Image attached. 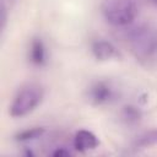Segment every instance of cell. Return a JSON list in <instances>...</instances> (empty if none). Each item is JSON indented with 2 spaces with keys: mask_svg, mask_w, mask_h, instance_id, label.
<instances>
[{
  "mask_svg": "<svg viewBox=\"0 0 157 157\" xmlns=\"http://www.w3.org/2000/svg\"><path fill=\"white\" fill-rule=\"evenodd\" d=\"M129 44L139 60H151L157 54V31L147 26L137 27L130 32Z\"/></svg>",
  "mask_w": 157,
  "mask_h": 157,
  "instance_id": "cell-1",
  "label": "cell"
},
{
  "mask_svg": "<svg viewBox=\"0 0 157 157\" xmlns=\"http://www.w3.org/2000/svg\"><path fill=\"white\" fill-rule=\"evenodd\" d=\"M92 54L99 61H108V60H118L121 58L120 52L117 49L114 44L107 40H94L91 45Z\"/></svg>",
  "mask_w": 157,
  "mask_h": 157,
  "instance_id": "cell-5",
  "label": "cell"
},
{
  "mask_svg": "<svg viewBox=\"0 0 157 157\" xmlns=\"http://www.w3.org/2000/svg\"><path fill=\"white\" fill-rule=\"evenodd\" d=\"M43 88L38 85H28L21 88L10 105V115L21 118L33 112L43 99Z\"/></svg>",
  "mask_w": 157,
  "mask_h": 157,
  "instance_id": "cell-3",
  "label": "cell"
},
{
  "mask_svg": "<svg viewBox=\"0 0 157 157\" xmlns=\"http://www.w3.org/2000/svg\"><path fill=\"white\" fill-rule=\"evenodd\" d=\"M45 47L43 44V42L39 38H33L32 43H31V49H29V60L32 61V64L37 65V66H42L45 64Z\"/></svg>",
  "mask_w": 157,
  "mask_h": 157,
  "instance_id": "cell-7",
  "label": "cell"
},
{
  "mask_svg": "<svg viewBox=\"0 0 157 157\" xmlns=\"http://www.w3.org/2000/svg\"><path fill=\"white\" fill-rule=\"evenodd\" d=\"M101 12L110 25L126 26L135 20L137 6L134 0H102Z\"/></svg>",
  "mask_w": 157,
  "mask_h": 157,
  "instance_id": "cell-2",
  "label": "cell"
},
{
  "mask_svg": "<svg viewBox=\"0 0 157 157\" xmlns=\"http://www.w3.org/2000/svg\"><path fill=\"white\" fill-rule=\"evenodd\" d=\"M141 117H142L141 110L135 105H130L129 104V105L123 107V109H121V119L128 125L137 124L140 121Z\"/></svg>",
  "mask_w": 157,
  "mask_h": 157,
  "instance_id": "cell-9",
  "label": "cell"
},
{
  "mask_svg": "<svg viewBox=\"0 0 157 157\" xmlns=\"http://www.w3.org/2000/svg\"><path fill=\"white\" fill-rule=\"evenodd\" d=\"M155 145H157V129L148 130V131L140 134L139 136H136L132 144L135 148H146V147H151Z\"/></svg>",
  "mask_w": 157,
  "mask_h": 157,
  "instance_id": "cell-8",
  "label": "cell"
},
{
  "mask_svg": "<svg viewBox=\"0 0 157 157\" xmlns=\"http://www.w3.org/2000/svg\"><path fill=\"white\" fill-rule=\"evenodd\" d=\"M5 23H6V9L2 4V6H1V29L5 27Z\"/></svg>",
  "mask_w": 157,
  "mask_h": 157,
  "instance_id": "cell-12",
  "label": "cell"
},
{
  "mask_svg": "<svg viewBox=\"0 0 157 157\" xmlns=\"http://www.w3.org/2000/svg\"><path fill=\"white\" fill-rule=\"evenodd\" d=\"M99 140L97 136L88 130H78L74 137V146L80 152H86L98 147Z\"/></svg>",
  "mask_w": 157,
  "mask_h": 157,
  "instance_id": "cell-6",
  "label": "cell"
},
{
  "mask_svg": "<svg viewBox=\"0 0 157 157\" xmlns=\"http://www.w3.org/2000/svg\"><path fill=\"white\" fill-rule=\"evenodd\" d=\"M53 156H55V157H67V156H70V152L65 148H59V150L53 152Z\"/></svg>",
  "mask_w": 157,
  "mask_h": 157,
  "instance_id": "cell-11",
  "label": "cell"
},
{
  "mask_svg": "<svg viewBox=\"0 0 157 157\" xmlns=\"http://www.w3.org/2000/svg\"><path fill=\"white\" fill-rule=\"evenodd\" d=\"M152 1H153V2H156V4H157V0H152Z\"/></svg>",
  "mask_w": 157,
  "mask_h": 157,
  "instance_id": "cell-13",
  "label": "cell"
},
{
  "mask_svg": "<svg viewBox=\"0 0 157 157\" xmlns=\"http://www.w3.org/2000/svg\"><path fill=\"white\" fill-rule=\"evenodd\" d=\"M44 134V128H32L23 130L16 135L17 141H29V140H36Z\"/></svg>",
  "mask_w": 157,
  "mask_h": 157,
  "instance_id": "cell-10",
  "label": "cell"
},
{
  "mask_svg": "<svg viewBox=\"0 0 157 157\" xmlns=\"http://www.w3.org/2000/svg\"><path fill=\"white\" fill-rule=\"evenodd\" d=\"M117 98L115 88L107 81H97L90 86L87 99L94 105H102L113 102Z\"/></svg>",
  "mask_w": 157,
  "mask_h": 157,
  "instance_id": "cell-4",
  "label": "cell"
}]
</instances>
